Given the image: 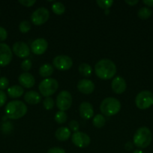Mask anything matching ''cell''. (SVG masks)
Returning a JSON list of instances; mask_svg holds the SVG:
<instances>
[{
    "label": "cell",
    "mask_w": 153,
    "mask_h": 153,
    "mask_svg": "<svg viewBox=\"0 0 153 153\" xmlns=\"http://www.w3.org/2000/svg\"><path fill=\"white\" fill-rule=\"evenodd\" d=\"M121 109V103L117 99L107 97L100 103V110L105 116L111 117L118 113Z\"/></svg>",
    "instance_id": "cell-4"
},
{
    "label": "cell",
    "mask_w": 153,
    "mask_h": 153,
    "mask_svg": "<svg viewBox=\"0 0 153 153\" xmlns=\"http://www.w3.org/2000/svg\"><path fill=\"white\" fill-rule=\"evenodd\" d=\"M20 31L22 33H27L30 31L31 29V24L28 21L24 20L20 23L19 25Z\"/></svg>",
    "instance_id": "cell-28"
},
{
    "label": "cell",
    "mask_w": 153,
    "mask_h": 153,
    "mask_svg": "<svg viewBox=\"0 0 153 153\" xmlns=\"http://www.w3.org/2000/svg\"><path fill=\"white\" fill-rule=\"evenodd\" d=\"M52 10L55 14L62 15L65 11V7L62 2H55L52 6Z\"/></svg>",
    "instance_id": "cell-25"
},
{
    "label": "cell",
    "mask_w": 153,
    "mask_h": 153,
    "mask_svg": "<svg viewBox=\"0 0 153 153\" xmlns=\"http://www.w3.org/2000/svg\"><path fill=\"white\" fill-rule=\"evenodd\" d=\"M94 72L100 79H110L116 73V66L111 60L102 59L95 64Z\"/></svg>",
    "instance_id": "cell-1"
},
{
    "label": "cell",
    "mask_w": 153,
    "mask_h": 153,
    "mask_svg": "<svg viewBox=\"0 0 153 153\" xmlns=\"http://www.w3.org/2000/svg\"><path fill=\"white\" fill-rule=\"evenodd\" d=\"M54 67L59 70H68L73 66V61L69 56L67 55H58L55 57L52 61Z\"/></svg>",
    "instance_id": "cell-9"
},
{
    "label": "cell",
    "mask_w": 153,
    "mask_h": 153,
    "mask_svg": "<svg viewBox=\"0 0 153 153\" xmlns=\"http://www.w3.org/2000/svg\"><path fill=\"white\" fill-rule=\"evenodd\" d=\"M4 113L8 119L18 120L25 116L27 113V107L22 102L14 100L8 103L4 108Z\"/></svg>",
    "instance_id": "cell-2"
},
{
    "label": "cell",
    "mask_w": 153,
    "mask_h": 153,
    "mask_svg": "<svg viewBox=\"0 0 153 153\" xmlns=\"http://www.w3.org/2000/svg\"><path fill=\"white\" fill-rule=\"evenodd\" d=\"M97 4L100 8L108 10L112 5L113 1L112 0H98Z\"/></svg>",
    "instance_id": "cell-27"
},
{
    "label": "cell",
    "mask_w": 153,
    "mask_h": 153,
    "mask_svg": "<svg viewBox=\"0 0 153 153\" xmlns=\"http://www.w3.org/2000/svg\"><path fill=\"white\" fill-rule=\"evenodd\" d=\"M80 115L85 120L91 119L94 116V110L91 103L88 102H83L80 105L79 107Z\"/></svg>",
    "instance_id": "cell-15"
},
{
    "label": "cell",
    "mask_w": 153,
    "mask_h": 153,
    "mask_svg": "<svg viewBox=\"0 0 153 153\" xmlns=\"http://www.w3.org/2000/svg\"><path fill=\"white\" fill-rule=\"evenodd\" d=\"M8 85H9V81L7 78L6 77L0 78V90H1V91L8 88Z\"/></svg>",
    "instance_id": "cell-31"
},
{
    "label": "cell",
    "mask_w": 153,
    "mask_h": 153,
    "mask_svg": "<svg viewBox=\"0 0 153 153\" xmlns=\"http://www.w3.org/2000/svg\"><path fill=\"white\" fill-rule=\"evenodd\" d=\"M135 104L141 110L148 108L153 105V94L148 91H141L135 98Z\"/></svg>",
    "instance_id": "cell-6"
},
{
    "label": "cell",
    "mask_w": 153,
    "mask_h": 153,
    "mask_svg": "<svg viewBox=\"0 0 153 153\" xmlns=\"http://www.w3.org/2000/svg\"><path fill=\"white\" fill-rule=\"evenodd\" d=\"M58 88V83L54 79H46L40 82L38 89L40 94L45 97H50L56 92Z\"/></svg>",
    "instance_id": "cell-5"
},
{
    "label": "cell",
    "mask_w": 153,
    "mask_h": 153,
    "mask_svg": "<svg viewBox=\"0 0 153 153\" xmlns=\"http://www.w3.org/2000/svg\"><path fill=\"white\" fill-rule=\"evenodd\" d=\"M72 143L79 148H86L90 144V137L86 133L76 131L71 137Z\"/></svg>",
    "instance_id": "cell-11"
},
{
    "label": "cell",
    "mask_w": 153,
    "mask_h": 153,
    "mask_svg": "<svg viewBox=\"0 0 153 153\" xmlns=\"http://www.w3.org/2000/svg\"><path fill=\"white\" fill-rule=\"evenodd\" d=\"M92 123L96 128H102L106 123V119L102 114H97L93 118Z\"/></svg>",
    "instance_id": "cell-23"
},
{
    "label": "cell",
    "mask_w": 153,
    "mask_h": 153,
    "mask_svg": "<svg viewBox=\"0 0 153 153\" xmlns=\"http://www.w3.org/2000/svg\"><path fill=\"white\" fill-rule=\"evenodd\" d=\"M18 81L19 83L26 88H32L35 83L34 76L28 73H22L18 78Z\"/></svg>",
    "instance_id": "cell-17"
},
{
    "label": "cell",
    "mask_w": 153,
    "mask_h": 153,
    "mask_svg": "<svg viewBox=\"0 0 153 153\" xmlns=\"http://www.w3.org/2000/svg\"><path fill=\"white\" fill-rule=\"evenodd\" d=\"M111 88L112 91L116 94H121L125 91L127 85L124 79L121 76H117L114 78L111 83Z\"/></svg>",
    "instance_id": "cell-14"
},
{
    "label": "cell",
    "mask_w": 153,
    "mask_h": 153,
    "mask_svg": "<svg viewBox=\"0 0 153 153\" xmlns=\"http://www.w3.org/2000/svg\"><path fill=\"white\" fill-rule=\"evenodd\" d=\"M7 100V96L3 91L0 90V108L4 105Z\"/></svg>",
    "instance_id": "cell-35"
},
{
    "label": "cell",
    "mask_w": 153,
    "mask_h": 153,
    "mask_svg": "<svg viewBox=\"0 0 153 153\" xmlns=\"http://www.w3.org/2000/svg\"><path fill=\"white\" fill-rule=\"evenodd\" d=\"M133 153H145V152H142V150H140V149H136V150L134 151Z\"/></svg>",
    "instance_id": "cell-40"
},
{
    "label": "cell",
    "mask_w": 153,
    "mask_h": 153,
    "mask_svg": "<svg viewBox=\"0 0 153 153\" xmlns=\"http://www.w3.org/2000/svg\"><path fill=\"white\" fill-rule=\"evenodd\" d=\"M23 88L19 85H14L8 88V94L10 98H19L23 94Z\"/></svg>",
    "instance_id": "cell-20"
},
{
    "label": "cell",
    "mask_w": 153,
    "mask_h": 153,
    "mask_svg": "<svg viewBox=\"0 0 153 153\" xmlns=\"http://www.w3.org/2000/svg\"><path fill=\"white\" fill-rule=\"evenodd\" d=\"M47 41L44 38L36 39L31 44L32 52L37 55H40L44 53L47 49Z\"/></svg>",
    "instance_id": "cell-13"
},
{
    "label": "cell",
    "mask_w": 153,
    "mask_h": 153,
    "mask_svg": "<svg viewBox=\"0 0 153 153\" xmlns=\"http://www.w3.org/2000/svg\"><path fill=\"white\" fill-rule=\"evenodd\" d=\"M35 0H20L19 3L25 7H32L34 4H35Z\"/></svg>",
    "instance_id": "cell-33"
},
{
    "label": "cell",
    "mask_w": 153,
    "mask_h": 153,
    "mask_svg": "<svg viewBox=\"0 0 153 153\" xmlns=\"http://www.w3.org/2000/svg\"><path fill=\"white\" fill-rule=\"evenodd\" d=\"M77 89L83 94H90L94 91V84L88 79H81L77 84Z\"/></svg>",
    "instance_id": "cell-16"
},
{
    "label": "cell",
    "mask_w": 153,
    "mask_h": 153,
    "mask_svg": "<svg viewBox=\"0 0 153 153\" xmlns=\"http://www.w3.org/2000/svg\"><path fill=\"white\" fill-rule=\"evenodd\" d=\"M54 119H55L56 122L57 123L62 124L67 121L68 116H67V114H65V112L59 111H58L56 113Z\"/></svg>",
    "instance_id": "cell-26"
},
{
    "label": "cell",
    "mask_w": 153,
    "mask_h": 153,
    "mask_svg": "<svg viewBox=\"0 0 153 153\" xmlns=\"http://www.w3.org/2000/svg\"><path fill=\"white\" fill-rule=\"evenodd\" d=\"M152 140L151 131L147 127H140L135 132L133 137L134 144L138 148L145 149L148 147Z\"/></svg>",
    "instance_id": "cell-3"
},
{
    "label": "cell",
    "mask_w": 153,
    "mask_h": 153,
    "mask_svg": "<svg viewBox=\"0 0 153 153\" xmlns=\"http://www.w3.org/2000/svg\"><path fill=\"white\" fill-rule=\"evenodd\" d=\"M124 147H125V149H127V150L130 151L133 149V144H132V143H130V142L128 141L125 143V145H124Z\"/></svg>",
    "instance_id": "cell-37"
},
{
    "label": "cell",
    "mask_w": 153,
    "mask_h": 153,
    "mask_svg": "<svg viewBox=\"0 0 153 153\" xmlns=\"http://www.w3.org/2000/svg\"><path fill=\"white\" fill-rule=\"evenodd\" d=\"M13 57L12 51L6 43H0V67H5L10 63Z\"/></svg>",
    "instance_id": "cell-10"
},
{
    "label": "cell",
    "mask_w": 153,
    "mask_h": 153,
    "mask_svg": "<svg viewBox=\"0 0 153 153\" xmlns=\"http://www.w3.org/2000/svg\"><path fill=\"white\" fill-rule=\"evenodd\" d=\"M79 72L82 76L89 77L92 73V68L89 64L86 63H82L79 66Z\"/></svg>",
    "instance_id": "cell-22"
},
{
    "label": "cell",
    "mask_w": 153,
    "mask_h": 153,
    "mask_svg": "<svg viewBox=\"0 0 153 153\" xmlns=\"http://www.w3.org/2000/svg\"><path fill=\"white\" fill-rule=\"evenodd\" d=\"M24 100L29 105H37L41 100V97L36 91H29L26 93L24 96Z\"/></svg>",
    "instance_id": "cell-18"
},
{
    "label": "cell",
    "mask_w": 153,
    "mask_h": 153,
    "mask_svg": "<svg viewBox=\"0 0 153 153\" xmlns=\"http://www.w3.org/2000/svg\"><path fill=\"white\" fill-rule=\"evenodd\" d=\"M32 64L31 60L29 59L24 60L21 63V69L24 70V71H28L32 68Z\"/></svg>",
    "instance_id": "cell-30"
},
{
    "label": "cell",
    "mask_w": 153,
    "mask_h": 153,
    "mask_svg": "<svg viewBox=\"0 0 153 153\" xmlns=\"http://www.w3.org/2000/svg\"><path fill=\"white\" fill-rule=\"evenodd\" d=\"M72 105V97L70 93L67 91H62L56 97V106L62 111L68 110Z\"/></svg>",
    "instance_id": "cell-7"
},
{
    "label": "cell",
    "mask_w": 153,
    "mask_h": 153,
    "mask_svg": "<svg viewBox=\"0 0 153 153\" xmlns=\"http://www.w3.org/2000/svg\"><path fill=\"white\" fill-rule=\"evenodd\" d=\"M152 14V11L151 9H149L148 7H141L139 10H138L137 16L140 19H147L150 17Z\"/></svg>",
    "instance_id": "cell-24"
},
{
    "label": "cell",
    "mask_w": 153,
    "mask_h": 153,
    "mask_svg": "<svg viewBox=\"0 0 153 153\" xmlns=\"http://www.w3.org/2000/svg\"><path fill=\"white\" fill-rule=\"evenodd\" d=\"M47 153H66L64 149L60 147H52L48 150Z\"/></svg>",
    "instance_id": "cell-36"
},
{
    "label": "cell",
    "mask_w": 153,
    "mask_h": 153,
    "mask_svg": "<svg viewBox=\"0 0 153 153\" xmlns=\"http://www.w3.org/2000/svg\"><path fill=\"white\" fill-rule=\"evenodd\" d=\"M49 17V10L45 7H39L31 15V21L34 25H41L48 20Z\"/></svg>",
    "instance_id": "cell-8"
},
{
    "label": "cell",
    "mask_w": 153,
    "mask_h": 153,
    "mask_svg": "<svg viewBox=\"0 0 153 153\" xmlns=\"http://www.w3.org/2000/svg\"><path fill=\"white\" fill-rule=\"evenodd\" d=\"M125 3H127L130 6H134L135 4H136L138 3V0H133V1H129V0H125Z\"/></svg>",
    "instance_id": "cell-39"
},
{
    "label": "cell",
    "mask_w": 153,
    "mask_h": 153,
    "mask_svg": "<svg viewBox=\"0 0 153 153\" xmlns=\"http://www.w3.org/2000/svg\"><path fill=\"white\" fill-rule=\"evenodd\" d=\"M53 67L50 64H44L39 69V74L44 78H47L53 73Z\"/></svg>",
    "instance_id": "cell-21"
},
{
    "label": "cell",
    "mask_w": 153,
    "mask_h": 153,
    "mask_svg": "<svg viewBox=\"0 0 153 153\" xmlns=\"http://www.w3.org/2000/svg\"><path fill=\"white\" fill-rule=\"evenodd\" d=\"M55 136L57 140L65 141L70 137V130L67 127H60L56 131Z\"/></svg>",
    "instance_id": "cell-19"
},
{
    "label": "cell",
    "mask_w": 153,
    "mask_h": 153,
    "mask_svg": "<svg viewBox=\"0 0 153 153\" xmlns=\"http://www.w3.org/2000/svg\"><path fill=\"white\" fill-rule=\"evenodd\" d=\"M69 127H70V130L74 132H76L79 130V123L76 122V120H71L70 123H69Z\"/></svg>",
    "instance_id": "cell-32"
},
{
    "label": "cell",
    "mask_w": 153,
    "mask_h": 153,
    "mask_svg": "<svg viewBox=\"0 0 153 153\" xmlns=\"http://www.w3.org/2000/svg\"><path fill=\"white\" fill-rule=\"evenodd\" d=\"M13 52L15 55L20 58H25L28 57L30 54V49L28 46L22 41L16 42L13 45Z\"/></svg>",
    "instance_id": "cell-12"
},
{
    "label": "cell",
    "mask_w": 153,
    "mask_h": 153,
    "mask_svg": "<svg viewBox=\"0 0 153 153\" xmlns=\"http://www.w3.org/2000/svg\"><path fill=\"white\" fill-rule=\"evenodd\" d=\"M43 105L46 110H50L53 108L54 106V101L53 99L51 97H46L43 102Z\"/></svg>",
    "instance_id": "cell-29"
},
{
    "label": "cell",
    "mask_w": 153,
    "mask_h": 153,
    "mask_svg": "<svg viewBox=\"0 0 153 153\" xmlns=\"http://www.w3.org/2000/svg\"><path fill=\"white\" fill-rule=\"evenodd\" d=\"M142 2L148 7H153V0H143Z\"/></svg>",
    "instance_id": "cell-38"
},
{
    "label": "cell",
    "mask_w": 153,
    "mask_h": 153,
    "mask_svg": "<svg viewBox=\"0 0 153 153\" xmlns=\"http://www.w3.org/2000/svg\"><path fill=\"white\" fill-rule=\"evenodd\" d=\"M8 37V32L3 27L0 26V42L4 41Z\"/></svg>",
    "instance_id": "cell-34"
}]
</instances>
